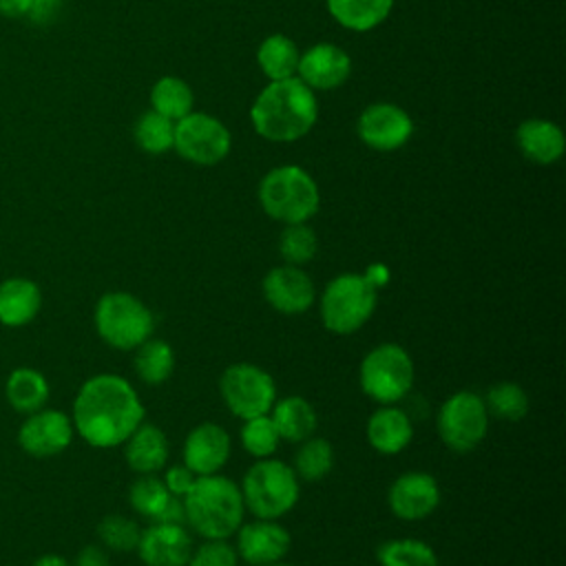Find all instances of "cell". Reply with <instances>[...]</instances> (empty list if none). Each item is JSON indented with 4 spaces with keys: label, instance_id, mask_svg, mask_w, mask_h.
I'll use <instances>...</instances> for the list:
<instances>
[{
    "label": "cell",
    "instance_id": "cb8c5ba5",
    "mask_svg": "<svg viewBox=\"0 0 566 566\" xmlns=\"http://www.w3.org/2000/svg\"><path fill=\"white\" fill-rule=\"evenodd\" d=\"M329 15L349 31H371L382 24L394 7V0H325Z\"/></svg>",
    "mask_w": 566,
    "mask_h": 566
},
{
    "label": "cell",
    "instance_id": "52a82bcc",
    "mask_svg": "<svg viewBox=\"0 0 566 566\" xmlns=\"http://www.w3.org/2000/svg\"><path fill=\"white\" fill-rule=\"evenodd\" d=\"M416 369L409 352L398 343H380L369 349L358 367L363 394L378 405L402 402L413 387Z\"/></svg>",
    "mask_w": 566,
    "mask_h": 566
},
{
    "label": "cell",
    "instance_id": "ab89813d",
    "mask_svg": "<svg viewBox=\"0 0 566 566\" xmlns=\"http://www.w3.org/2000/svg\"><path fill=\"white\" fill-rule=\"evenodd\" d=\"M60 7H62V0H31L27 18L35 24H44L57 15Z\"/></svg>",
    "mask_w": 566,
    "mask_h": 566
},
{
    "label": "cell",
    "instance_id": "f6af8a7d",
    "mask_svg": "<svg viewBox=\"0 0 566 566\" xmlns=\"http://www.w3.org/2000/svg\"><path fill=\"white\" fill-rule=\"evenodd\" d=\"M270 566H294V564H287V562H283V559H281V562H276V564H270Z\"/></svg>",
    "mask_w": 566,
    "mask_h": 566
},
{
    "label": "cell",
    "instance_id": "484cf974",
    "mask_svg": "<svg viewBox=\"0 0 566 566\" xmlns=\"http://www.w3.org/2000/svg\"><path fill=\"white\" fill-rule=\"evenodd\" d=\"M40 310V290L27 279H9L0 285V321L9 327L29 323Z\"/></svg>",
    "mask_w": 566,
    "mask_h": 566
},
{
    "label": "cell",
    "instance_id": "f546056e",
    "mask_svg": "<svg viewBox=\"0 0 566 566\" xmlns=\"http://www.w3.org/2000/svg\"><path fill=\"white\" fill-rule=\"evenodd\" d=\"M484 398V407L489 411L491 418L504 420V422H520L531 407L528 394L524 391V387H520L513 380H502L495 382L493 387H489Z\"/></svg>",
    "mask_w": 566,
    "mask_h": 566
},
{
    "label": "cell",
    "instance_id": "d6986e66",
    "mask_svg": "<svg viewBox=\"0 0 566 566\" xmlns=\"http://www.w3.org/2000/svg\"><path fill=\"white\" fill-rule=\"evenodd\" d=\"M73 427L62 411H33L20 427V444L31 455H55L71 442Z\"/></svg>",
    "mask_w": 566,
    "mask_h": 566
},
{
    "label": "cell",
    "instance_id": "836d02e7",
    "mask_svg": "<svg viewBox=\"0 0 566 566\" xmlns=\"http://www.w3.org/2000/svg\"><path fill=\"white\" fill-rule=\"evenodd\" d=\"M133 135L142 150H146L150 155H161L172 148L175 122L150 108L135 122Z\"/></svg>",
    "mask_w": 566,
    "mask_h": 566
},
{
    "label": "cell",
    "instance_id": "f35d334b",
    "mask_svg": "<svg viewBox=\"0 0 566 566\" xmlns=\"http://www.w3.org/2000/svg\"><path fill=\"white\" fill-rule=\"evenodd\" d=\"M164 469H166V471H164L161 480H164L168 493L184 500L186 493L192 489L197 475H195L184 462H181V464H170V467H164Z\"/></svg>",
    "mask_w": 566,
    "mask_h": 566
},
{
    "label": "cell",
    "instance_id": "277c9868",
    "mask_svg": "<svg viewBox=\"0 0 566 566\" xmlns=\"http://www.w3.org/2000/svg\"><path fill=\"white\" fill-rule=\"evenodd\" d=\"M263 212L287 226L307 223L321 206V192L314 177L294 164L276 166L263 175L256 190Z\"/></svg>",
    "mask_w": 566,
    "mask_h": 566
},
{
    "label": "cell",
    "instance_id": "7c38bea8",
    "mask_svg": "<svg viewBox=\"0 0 566 566\" xmlns=\"http://www.w3.org/2000/svg\"><path fill=\"white\" fill-rule=\"evenodd\" d=\"M360 142L374 150L389 153L402 148L413 135L411 115L391 102L369 104L356 124Z\"/></svg>",
    "mask_w": 566,
    "mask_h": 566
},
{
    "label": "cell",
    "instance_id": "8fae6325",
    "mask_svg": "<svg viewBox=\"0 0 566 566\" xmlns=\"http://www.w3.org/2000/svg\"><path fill=\"white\" fill-rule=\"evenodd\" d=\"M172 148L181 159L195 166H214L228 157L232 135L221 119L192 111L175 122Z\"/></svg>",
    "mask_w": 566,
    "mask_h": 566
},
{
    "label": "cell",
    "instance_id": "83f0119b",
    "mask_svg": "<svg viewBox=\"0 0 566 566\" xmlns=\"http://www.w3.org/2000/svg\"><path fill=\"white\" fill-rule=\"evenodd\" d=\"M150 108L172 122H179L195 108L190 84L177 75L159 77L150 88Z\"/></svg>",
    "mask_w": 566,
    "mask_h": 566
},
{
    "label": "cell",
    "instance_id": "9a60e30c",
    "mask_svg": "<svg viewBox=\"0 0 566 566\" xmlns=\"http://www.w3.org/2000/svg\"><path fill=\"white\" fill-rule=\"evenodd\" d=\"M440 497L438 480L424 471L400 473L387 491L389 511L405 522L429 517L438 509Z\"/></svg>",
    "mask_w": 566,
    "mask_h": 566
},
{
    "label": "cell",
    "instance_id": "60d3db41",
    "mask_svg": "<svg viewBox=\"0 0 566 566\" xmlns=\"http://www.w3.org/2000/svg\"><path fill=\"white\" fill-rule=\"evenodd\" d=\"M75 566H108V555L99 546H84L75 557Z\"/></svg>",
    "mask_w": 566,
    "mask_h": 566
},
{
    "label": "cell",
    "instance_id": "8d00e7d4",
    "mask_svg": "<svg viewBox=\"0 0 566 566\" xmlns=\"http://www.w3.org/2000/svg\"><path fill=\"white\" fill-rule=\"evenodd\" d=\"M97 535L113 551H135L142 526L126 515H106L97 526Z\"/></svg>",
    "mask_w": 566,
    "mask_h": 566
},
{
    "label": "cell",
    "instance_id": "7402d4cb",
    "mask_svg": "<svg viewBox=\"0 0 566 566\" xmlns=\"http://www.w3.org/2000/svg\"><path fill=\"white\" fill-rule=\"evenodd\" d=\"M170 444L157 424L142 422L126 440H124V458L126 464L139 473H159L168 464Z\"/></svg>",
    "mask_w": 566,
    "mask_h": 566
},
{
    "label": "cell",
    "instance_id": "4316f807",
    "mask_svg": "<svg viewBox=\"0 0 566 566\" xmlns=\"http://www.w3.org/2000/svg\"><path fill=\"white\" fill-rule=\"evenodd\" d=\"M301 51L296 42L283 33L268 35L256 49V62L261 73L272 80H285L296 75Z\"/></svg>",
    "mask_w": 566,
    "mask_h": 566
},
{
    "label": "cell",
    "instance_id": "ee69618b",
    "mask_svg": "<svg viewBox=\"0 0 566 566\" xmlns=\"http://www.w3.org/2000/svg\"><path fill=\"white\" fill-rule=\"evenodd\" d=\"M33 566H69L60 555H44Z\"/></svg>",
    "mask_w": 566,
    "mask_h": 566
},
{
    "label": "cell",
    "instance_id": "44dd1931",
    "mask_svg": "<svg viewBox=\"0 0 566 566\" xmlns=\"http://www.w3.org/2000/svg\"><path fill=\"white\" fill-rule=\"evenodd\" d=\"M515 144L520 153L539 166H548L562 159L566 139L562 128L544 117L524 119L515 130Z\"/></svg>",
    "mask_w": 566,
    "mask_h": 566
},
{
    "label": "cell",
    "instance_id": "d6a6232c",
    "mask_svg": "<svg viewBox=\"0 0 566 566\" xmlns=\"http://www.w3.org/2000/svg\"><path fill=\"white\" fill-rule=\"evenodd\" d=\"M172 495L168 493L164 480L157 473H146L139 475L128 491V502L133 506V511L144 517L146 522H155L159 517V513L164 511V506L168 504Z\"/></svg>",
    "mask_w": 566,
    "mask_h": 566
},
{
    "label": "cell",
    "instance_id": "3957f363",
    "mask_svg": "<svg viewBox=\"0 0 566 566\" xmlns=\"http://www.w3.org/2000/svg\"><path fill=\"white\" fill-rule=\"evenodd\" d=\"M186 526L201 539H230L245 520V504L234 480L199 475L184 497Z\"/></svg>",
    "mask_w": 566,
    "mask_h": 566
},
{
    "label": "cell",
    "instance_id": "7a4b0ae2",
    "mask_svg": "<svg viewBox=\"0 0 566 566\" xmlns=\"http://www.w3.org/2000/svg\"><path fill=\"white\" fill-rule=\"evenodd\" d=\"M316 117V93L296 75L272 80L250 106V122L256 135L279 144L305 137L314 128Z\"/></svg>",
    "mask_w": 566,
    "mask_h": 566
},
{
    "label": "cell",
    "instance_id": "30bf717a",
    "mask_svg": "<svg viewBox=\"0 0 566 566\" xmlns=\"http://www.w3.org/2000/svg\"><path fill=\"white\" fill-rule=\"evenodd\" d=\"M219 396L226 409L239 420L270 413L276 394V382L270 371L254 363H234L219 376Z\"/></svg>",
    "mask_w": 566,
    "mask_h": 566
},
{
    "label": "cell",
    "instance_id": "ba28073f",
    "mask_svg": "<svg viewBox=\"0 0 566 566\" xmlns=\"http://www.w3.org/2000/svg\"><path fill=\"white\" fill-rule=\"evenodd\" d=\"M95 329L106 345L133 352L153 336L155 316L135 294L106 292L95 305Z\"/></svg>",
    "mask_w": 566,
    "mask_h": 566
},
{
    "label": "cell",
    "instance_id": "f1b7e54d",
    "mask_svg": "<svg viewBox=\"0 0 566 566\" xmlns=\"http://www.w3.org/2000/svg\"><path fill=\"white\" fill-rule=\"evenodd\" d=\"M292 469L298 475V480H305V482H318V480L327 478L334 469L332 442L316 433L310 436L307 440L298 442Z\"/></svg>",
    "mask_w": 566,
    "mask_h": 566
},
{
    "label": "cell",
    "instance_id": "6da1fadb",
    "mask_svg": "<svg viewBox=\"0 0 566 566\" xmlns=\"http://www.w3.org/2000/svg\"><path fill=\"white\" fill-rule=\"evenodd\" d=\"M144 405L135 387L117 374L88 378L73 405L80 436L93 447H117L144 422Z\"/></svg>",
    "mask_w": 566,
    "mask_h": 566
},
{
    "label": "cell",
    "instance_id": "d590c367",
    "mask_svg": "<svg viewBox=\"0 0 566 566\" xmlns=\"http://www.w3.org/2000/svg\"><path fill=\"white\" fill-rule=\"evenodd\" d=\"M239 440H241V447L245 449V453H250L254 460L272 458L281 444L279 431H276L270 413L243 420Z\"/></svg>",
    "mask_w": 566,
    "mask_h": 566
},
{
    "label": "cell",
    "instance_id": "8992f818",
    "mask_svg": "<svg viewBox=\"0 0 566 566\" xmlns=\"http://www.w3.org/2000/svg\"><path fill=\"white\" fill-rule=\"evenodd\" d=\"M378 290L360 272L336 274L321 292L318 314L327 332L349 336L358 332L376 312Z\"/></svg>",
    "mask_w": 566,
    "mask_h": 566
},
{
    "label": "cell",
    "instance_id": "603a6c76",
    "mask_svg": "<svg viewBox=\"0 0 566 566\" xmlns=\"http://www.w3.org/2000/svg\"><path fill=\"white\" fill-rule=\"evenodd\" d=\"M270 418L279 431V438L294 444L307 440L318 429V413L303 396L276 398L270 409Z\"/></svg>",
    "mask_w": 566,
    "mask_h": 566
},
{
    "label": "cell",
    "instance_id": "e0dca14e",
    "mask_svg": "<svg viewBox=\"0 0 566 566\" xmlns=\"http://www.w3.org/2000/svg\"><path fill=\"white\" fill-rule=\"evenodd\" d=\"M232 455L230 433L217 422H201L192 427L184 440V464L199 478L221 473Z\"/></svg>",
    "mask_w": 566,
    "mask_h": 566
},
{
    "label": "cell",
    "instance_id": "7bdbcfd3",
    "mask_svg": "<svg viewBox=\"0 0 566 566\" xmlns=\"http://www.w3.org/2000/svg\"><path fill=\"white\" fill-rule=\"evenodd\" d=\"M365 276H367V281L378 290L380 285H385V283L389 281V270H387L382 263H374V265L367 268Z\"/></svg>",
    "mask_w": 566,
    "mask_h": 566
},
{
    "label": "cell",
    "instance_id": "4fadbf2b",
    "mask_svg": "<svg viewBox=\"0 0 566 566\" xmlns=\"http://www.w3.org/2000/svg\"><path fill=\"white\" fill-rule=\"evenodd\" d=\"M261 292L265 303L285 316L305 314L316 303V285L312 276L303 268L290 263L272 268L261 281Z\"/></svg>",
    "mask_w": 566,
    "mask_h": 566
},
{
    "label": "cell",
    "instance_id": "b9f144b4",
    "mask_svg": "<svg viewBox=\"0 0 566 566\" xmlns=\"http://www.w3.org/2000/svg\"><path fill=\"white\" fill-rule=\"evenodd\" d=\"M31 0H0V13L7 18H27Z\"/></svg>",
    "mask_w": 566,
    "mask_h": 566
},
{
    "label": "cell",
    "instance_id": "ffe728a7",
    "mask_svg": "<svg viewBox=\"0 0 566 566\" xmlns=\"http://www.w3.org/2000/svg\"><path fill=\"white\" fill-rule=\"evenodd\" d=\"M367 442L380 455H396L413 440V420L398 405H378L365 424Z\"/></svg>",
    "mask_w": 566,
    "mask_h": 566
},
{
    "label": "cell",
    "instance_id": "9c48e42d",
    "mask_svg": "<svg viewBox=\"0 0 566 566\" xmlns=\"http://www.w3.org/2000/svg\"><path fill=\"white\" fill-rule=\"evenodd\" d=\"M489 420L484 398L471 389H460L451 394L436 413L438 438L449 451L469 453L486 438Z\"/></svg>",
    "mask_w": 566,
    "mask_h": 566
},
{
    "label": "cell",
    "instance_id": "4dcf8cb0",
    "mask_svg": "<svg viewBox=\"0 0 566 566\" xmlns=\"http://www.w3.org/2000/svg\"><path fill=\"white\" fill-rule=\"evenodd\" d=\"M378 566H438L436 551L416 537H396L378 546Z\"/></svg>",
    "mask_w": 566,
    "mask_h": 566
},
{
    "label": "cell",
    "instance_id": "74e56055",
    "mask_svg": "<svg viewBox=\"0 0 566 566\" xmlns=\"http://www.w3.org/2000/svg\"><path fill=\"white\" fill-rule=\"evenodd\" d=\"M186 566H239V555L228 539H203L192 546Z\"/></svg>",
    "mask_w": 566,
    "mask_h": 566
},
{
    "label": "cell",
    "instance_id": "e575fe53",
    "mask_svg": "<svg viewBox=\"0 0 566 566\" xmlns=\"http://www.w3.org/2000/svg\"><path fill=\"white\" fill-rule=\"evenodd\" d=\"M318 252V237L307 223H287L279 234V254L285 263L303 268Z\"/></svg>",
    "mask_w": 566,
    "mask_h": 566
},
{
    "label": "cell",
    "instance_id": "5b68a950",
    "mask_svg": "<svg viewBox=\"0 0 566 566\" xmlns=\"http://www.w3.org/2000/svg\"><path fill=\"white\" fill-rule=\"evenodd\" d=\"M241 495L245 511L261 520H281L301 497V480L283 460L261 458L243 475Z\"/></svg>",
    "mask_w": 566,
    "mask_h": 566
},
{
    "label": "cell",
    "instance_id": "d4e9b609",
    "mask_svg": "<svg viewBox=\"0 0 566 566\" xmlns=\"http://www.w3.org/2000/svg\"><path fill=\"white\" fill-rule=\"evenodd\" d=\"M133 352H135L133 369L144 385L159 387L172 376L177 358H175V349L168 340L150 336Z\"/></svg>",
    "mask_w": 566,
    "mask_h": 566
},
{
    "label": "cell",
    "instance_id": "2e32d148",
    "mask_svg": "<svg viewBox=\"0 0 566 566\" xmlns=\"http://www.w3.org/2000/svg\"><path fill=\"white\" fill-rule=\"evenodd\" d=\"M352 75V57L345 49L332 42H318L305 49L298 57L296 77L316 91H334Z\"/></svg>",
    "mask_w": 566,
    "mask_h": 566
},
{
    "label": "cell",
    "instance_id": "5bb4252c",
    "mask_svg": "<svg viewBox=\"0 0 566 566\" xmlns=\"http://www.w3.org/2000/svg\"><path fill=\"white\" fill-rule=\"evenodd\" d=\"M232 537L239 562H245L248 566L276 564L285 559L292 546L290 531L279 520H243V524L237 528Z\"/></svg>",
    "mask_w": 566,
    "mask_h": 566
},
{
    "label": "cell",
    "instance_id": "1f68e13d",
    "mask_svg": "<svg viewBox=\"0 0 566 566\" xmlns=\"http://www.w3.org/2000/svg\"><path fill=\"white\" fill-rule=\"evenodd\" d=\"M7 398L18 411L33 413L46 402L49 385H46L44 376L33 369H18L9 376Z\"/></svg>",
    "mask_w": 566,
    "mask_h": 566
},
{
    "label": "cell",
    "instance_id": "ac0fdd59",
    "mask_svg": "<svg viewBox=\"0 0 566 566\" xmlns=\"http://www.w3.org/2000/svg\"><path fill=\"white\" fill-rule=\"evenodd\" d=\"M192 535L186 524L148 522L137 542V555L146 566H186L192 553Z\"/></svg>",
    "mask_w": 566,
    "mask_h": 566
}]
</instances>
